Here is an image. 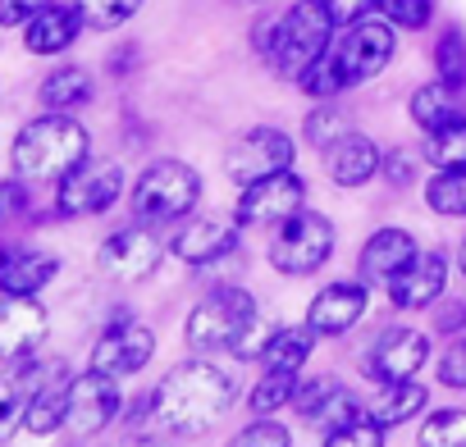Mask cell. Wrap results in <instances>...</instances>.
<instances>
[{
    "label": "cell",
    "instance_id": "cell-1",
    "mask_svg": "<svg viewBox=\"0 0 466 447\" xmlns=\"http://www.w3.org/2000/svg\"><path fill=\"white\" fill-rule=\"evenodd\" d=\"M228 406H233V379L215 361L192 356L151 388V429L169 438H192L206 433Z\"/></svg>",
    "mask_w": 466,
    "mask_h": 447
},
{
    "label": "cell",
    "instance_id": "cell-2",
    "mask_svg": "<svg viewBox=\"0 0 466 447\" xmlns=\"http://www.w3.org/2000/svg\"><path fill=\"white\" fill-rule=\"evenodd\" d=\"M92 142H87V128L74 119V114H56L46 110L42 119L24 124V133L15 137V151H10V164L19 178H65L69 169H78L87 160Z\"/></svg>",
    "mask_w": 466,
    "mask_h": 447
},
{
    "label": "cell",
    "instance_id": "cell-3",
    "mask_svg": "<svg viewBox=\"0 0 466 447\" xmlns=\"http://www.w3.org/2000/svg\"><path fill=\"white\" fill-rule=\"evenodd\" d=\"M257 329V297L248 288H215L206 293L183 329V343L192 356H238L243 338Z\"/></svg>",
    "mask_w": 466,
    "mask_h": 447
},
{
    "label": "cell",
    "instance_id": "cell-4",
    "mask_svg": "<svg viewBox=\"0 0 466 447\" xmlns=\"http://www.w3.org/2000/svg\"><path fill=\"white\" fill-rule=\"evenodd\" d=\"M329 37H334V15L320 5V0H298L289 15L270 19L266 60H270L279 74L302 78V74L329 51Z\"/></svg>",
    "mask_w": 466,
    "mask_h": 447
},
{
    "label": "cell",
    "instance_id": "cell-5",
    "mask_svg": "<svg viewBox=\"0 0 466 447\" xmlns=\"http://www.w3.org/2000/svg\"><path fill=\"white\" fill-rule=\"evenodd\" d=\"M201 201V178L183 160H156L142 169L133 187V214L137 224H178L197 210Z\"/></svg>",
    "mask_w": 466,
    "mask_h": 447
},
{
    "label": "cell",
    "instance_id": "cell-6",
    "mask_svg": "<svg viewBox=\"0 0 466 447\" xmlns=\"http://www.w3.org/2000/svg\"><path fill=\"white\" fill-rule=\"evenodd\" d=\"M334 256V224L316 210H298L279 224V238L270 243V265L279 274H316Z\"/></svg>",
    "mask_w": 466,
    "mask_h": 447
},
{
    "label": "cell",
    "instance_id": "cell-7",
    "mask_svg": "<svg viewBox=\"0 0 466 447\" xmlns=\"http://www.w3.org/2000/svg\"><path fill=\"white\" fill-rule=\"evenodd\" d=\"M293 160H298V146H293L289 133H279V128H248L238 142L224 151V174L238 187H248V183H261L270 174L293 169Z\"/></svg>",
    "mask_w": 466,
    "mask_h": 447
},
{
    "label": "cell",
    "instance_id": "cell-8",
    "mask_svg": "<svg viewBox=\"0 0 466 447\" xmlns=\"http://www.w3.org/2000/svg\"><path fill=\"white\" fill-rule=\"evenodd\" d=\"M124 397H119V379L106 370H87L78 379H69V402H65V429L74 438H96L115 415H119Z\"/></svg>",
    "mask_w": 466,
    "mask_h": 447
},
{
    "label": "cell",
    "instance_id": "cell-9",
    "mask_svg": "<svg viewBox=\"0 0 466 447\" xmlns=\"http://www.w3.org/2000/svg\"><path fill=\"white\" fill-rule=\"evenodd\" d=\"M119 192H124V169L115 160H83L60 178L56 205L65 214H101L119 201Z\"/></svg>",
    "mask_w": 466,
    "mask_h": 447
},
{
    "label": "cell",
    "instance_id": "cell-10",
    "mask_svg": "<svg viewBox=\"0 0 466 447\" xmlns=\"http://www.w3.org/2000/svg\"><path fill=\"white\" fill-rule=\"evenodd\" d=\"M160 256H165V247H160V238L151 233V224H128V229H115L106 243H101V270L110 274V279H119V283H142V279H151L156 274V265H160Z\"/></svg>",
    "mask_w": 466,
    "mask_h": 447
},
{
    "label": "cell",
    "instance_id": "cell-11",
    "mask_svg": "<svg viewBox=\"0 0 466 447\" xmlns=\"http://www.w3.org/2000/svg\"><path fill=\"white\" fill-rule=\"evenodd\" d=\"M51 333V315L37 297H19V293H0V361H24L33 356Z\"/></svg>",
    "mask_w": 466,
    "mask_h": 447
},
{
    "label": "cell",
    "instance_id": "cell-12",
    "mask_svg": "<svg viewBox=\"0 0 466 447\" xmlns=\"http://www.w3.org/2000/svg\"><path fill=\"white\" fill-rule=\"evenodd\" d=\"M307 201V183L284 169V174H270L261 183H248L243 196H238V224H252V229H261V224H284L289 214H298Z\"/></svg>",
    "mask_w": 466,
    "mask_h": 447
},
{
    "label": "cell",
    "instance_id": "cell-13",
    "mask_svg": "<svg viewBox=\"0 0 466 447\" xmlns=\"http://www.w3.org/2000/svg\"><path fill=\"white\" fill-rule=\"evenodd\" d=\"M334 55H339L343 74H348V87L352 83H370L393 60V24L389 19H357V24H348V37H343V46Z\"/></svg>",
    "mask_w": 466,
    "mask_h": 447
},
{
    "label": "cell",
    "instance_id": "cell-14",
    "mask_svg": "<svg viewBox=\"0 0 466 447\" xmlns=\"http://www.w3.org/2000/svg\"><path fill=\"white\" fill-rule=\"evenodd\" d=\"M151 356H156V333H151L147 324H137V320H115V324L96 338V347H92V370H106V374H115V379H128V374H137Z\"/></svg>",
    "mask_w": 466,
    "mask_h": 447
},
{
    "label": "cell",
    "instance_id": "cell-15",
    "mask_svg": "<svg viewBox=\"0 0 466 447\" xmlns=\"http://www.w3.org/2000/svg\"><path fill=\"white\" fill-rule=\"evenodd\" d=\"M443 283H448V256L443 252H416L398 270V279L389 283V297L402 311H425L443 297Z\"/></svg>",
    "mask_w": 466,
    "mask_h": 447
},
{
    "label": "cell",
    "instance_id": "cell-16",
    "mask_svg": "<svg viewBox=\"0 0 466 447\" xmlns=\"http://www.w3.org/2000/svg\"><path fill=\"white\" fill-rule=\"evenodd\" d=\"M430 361V338L416 329H384L380 343L370 347L366 374L389 383V379H416V370Z\"/></svg>",
    "mask_w": 466,
    "mask_h": 447
},
{
    "label": "cell",
    "instance_id": "cell-17",
    "mask_svg": "<svg viewBox=\"0 0 466 447\" xmlns=\"http://www.w3.org/2000/svg\"><path fill=\"white\" fill-rule=\"evenodd\" d=\"M366 302H370L366 283H329V288H320V293L311 297L307 324H311L320 338H339V333H348V329L366 315Z\"/></svg>",
    "mask_w": 466,
    "mask_h": 447
},
{
    "label": "cell",
    "instance_id": "cell-18",
    "mask_svg": "<svg viewBox=\"0 0 466 447\" xmlns=\"http://www.w3.org/2000/svg\"><path fill=\"white\" fill-rule=\"evenodd\" d=\"M233 247H238V229H233V224H219V219H187L169 243V252L183 265H215Z\"/></svg>",
    "mask_w": 466,
    "mask_h": 447
},
{
    "label": "cell",
    "instance_id": "cell-19",
    "mask_svg": "<svg viewBox=\"0 0 466 447\" xmlns=\"http://www.w3.org/2000/svg\"><path fill=\"white\" fill-rule=\"evenodd\" d=\"M46 374H51V365H42L33 356L15 361V370L0 374V442H5L28 420V406H33V397H37V388H42Z\"/></svg>",
    "mask_w": 466,
    "mask_h": 447
},
{
    "label": "cell",
    "instance_id": "cell-20",
    "mask_svg": "<svg viewBox=\"0 0 466 447\" xmlns=\"http://www.w3.org/2000/svg\"><path fill=\"white\" fill-rule=\"evenodd\" d=\"M60 274V261L42 247H5L0 252V293L37 297Z\"/></svg>",
    "mask_w": 466,
    "mask_h": 447
},
{
    "label": "cell",
    "instance_id": "cell-21",
    "mask_svg": "<svg viewBox=\"0 0 466 447\" xmlns=\"http://www.w3.org/2000/svg\"><path fill=\"white\" fill-rule=\"evenodd\" d=\"M411 256H416V243H411L407 229H375V233L366 238L361 256H357V270H361L366 283H393L398 270H402Z\"/></svg>",
    "mask_w": 466,
    "mask_h": 447
},
{
    "label": "cell",
    "instance_id": "cell-22",
    "mask_svg": "<svg viewBox=\"0 0 466 447\" xmlns=\"http://www.w3.org/2000/svg\"><path fill=\"white\" fill-rule=\"evenodd\" d=\"M83 28H87V24H83L78 5H56V0H51L37 19L24 24V46H28L33 55H60V51H69V46L78 42Z\"/></svg>",
    "mask_w": 466,
    "mask_h": 447
},
{
    "label": "cell",
    "instance_id": "cell-23",
    "mask_svg": "<svg viewBox=\"0 0 466 447\" xmlns=\"http://www.w3.org/2000/svg\"><path fill=\"white\" fill-rule=\"evenodd\" d=\"M325 164H329V178H334L339 187H361V183H370V178L380 174L384 155H380L375 137L348 133V137H339V142L325 151Z\"/></svg>",
    "mask_w": 466,
    "mask_h": 447
},
{
    "label": "cell",
    "instance_id": "cell-24",
    "mask_svg": "<svg viewBox=\"0 0 466 447\" xmlns=\"http://www.w3.org/2000/svg\"><path fill=\"white\" fill-rule=\"evenodd\" d=\"M425 402H430V392H425L416 379H389V383L380 388V397H375L366 411H370V420H375V424L393 429V424H407L411 415H420V411H425Z\"/></svg>",
    "mask_w": 466,
    "mask_h": 447
},
{
    "label": "cell",
    "instance_id": "cell-25",
    "mask_svg": "<svg viewBox=\"0 0 466 447\" xmlns=\"http://www.w3.org/2000/svg\"><path fill=\"white\" fill-rule=\"evenodd\" d=\"M65 402H69V374H65L60 365H51V374L42 379V388H37V397H33V406H28L24 429L37 433V438L65 429Z\"/></svg>",
    "mask_w": 466,
    "mask_h": 447
},
{
    "label": "cell",
    "instance_id": "cell-26",
    "mask_svg": "<svg viewBox=\"0 0 466 447\" xmlns=\"http://www.w3.org/2000/svg\"><path fill=\"white\" fill-rule=\"evenodd\" d=\"M37 96H42L46 110H56V114H74V110H83V105L92 101V78H87V69L65 65V69H56V74L42 83Z\"/></svg>",
    "mask_w": 466,
    "mask_h": 447
},
{
    "label": "cell",
    "instance_id": "cell-27",
    "mask_svg": "<svg viewBox=\"0 0 466 447\" xmlns=\"http://www.w3.org/2000/svg\"><path fill=\"white\" fill-rule=\"evenodd\" d=\"M316 338H320V333H316L311 324L275 329V333L266 338V347H261V361H266V365H279V370H302V361L311 356Z\"/></svg>",
    "mask_w": 466,
    "mask_h": 447
},
{
    "label": "cell",
    "instance_id": "cell-28",
    "mask_svg": "<svg viewBox=\"0 0 466 447\" xmlns=\"http://www.w3.org/2000/svg\"><path fill=\"white\" fill-rule=\"evenodd\" d=\"M411 119H416L425 133H434V128L461 119L457 92H452L448 83H425V87H416V92H411Z\"/></svg>",
    "mask_w": 466,
    "mask_h": 447
},
{
    "label": "cell",
    "instance_id": "cell-29",
    "mask_svg": "<svg viewBox=\"0 0 466 447\" xmlns=\"http://www.w3.org/2000/svg\"><path fill=\"white\" fill-rule=\"evenodd\" d=\"M425 201H430V210H439V214L466 219V164L439 169V174L430 178V187H425Z\"/></svg>",
    "mask_w": 466,
    "mask_h": 447
},
{
    "label": "cell",
    "instance_id": "cell-30",
    "mask_svg": "<svg viewBox=\"0 0 466 447\" xmlns=\"http://www.w3.org/2000/svg\"><path fill=\"white\" fill-rule=\"evenodd\" d=\"M293 392H298V370H279V365H266V374L257 379V388L248 392V402H252V411L270 415V411L289 406V402H293Z\"/></svg>",
    "mask_w": 466,
    "mask_h": 447
},
{
    "label": "cell",
    "instance_id": "cell-31",
    "mask_svg": "<svg viewBox=\"0 0 466 447\" xmlns=\"http://www.w3.org/2000/svg\"><path fill=\"white\" fill-rule=\"evenodd\" d=\"M434 74L439 83H448L452 92L466 87V33L461 28H443L439 46H434Z\"/></svg>",
    "mask_w": 466,
    "mask_h": 447
},
{
    "label": "cell",
    "instance_id": "cell-32",
    "mask_svg": "<svg viewBox=\"0 0 466 447\" xmlns=\"http://www.w3.org/2000/svg\"><path fill=\"white\" fill-rule=\"evenodd\" d=\"M352 133V124H348V114L334 105V101H320L311 114H307V124H302V137L316 146V151H329L339 137H348Z\"/></svg>",
    "mask_w": 466,
    "mask_h": 447
},
{
    "label": "cell",
    "instance_id": "cell-33",
    "mask_svg": "<svg viewBox=\"0 0 466 447\" xmlns=\"http://www.w3.org/2000/svg\"><path fill=\"white\" fill-rule=\"evenodd\" d=\"M425 160H434L439 169L466 164V119H452V124L434 128V133L425 137Z\"/></svg>",
    "mask_w": 466,
    "mask_h": 447
},
{
    "label": "cell",
    "instance_id": "cell-34",
    "mask_svg": "<svg viewBox=\"0 0 466 447\" xmlns=\"http://www.w3.org/2000/svg\"><path fill=\"white\" fill-rule=\"evenodd\" d=\"M298 83H302V92H307V96H316V101H334V96L348 87V74H343L339 55H329V51H325V55H320V60L298 78Z\"/></svg>",
    "mask_w": 466,
    "mask_h": 447
},
{
    "label": "cell",
    "instance_id": "cell-35",
    "mask_svg": "<svg viewBox=\"0 0 466 447\" xmlns=\"http://www.w3.org/2000/svg\"><path fill=\"white\" fill-rule=\"evenodd\" d=\"M366 415H370V411H366L352 392H343V388H339V392H334V397L311 415V420L320 424V442H325L329 433H339V429H348V424H357V420H366Z\"/></svg>",
    "mask_w": 466,
    "mask_h": 447
},
{
    "label": "cell",
    "instance_id": "cell-36",
    "mask_svg": "<svg viewBox=\"0 0 466 447\" xmlns=\"http://www.w3.org/2000/svg\"><path fill=\"white\" fill-rule=\"evenodd\" d=\"M420 442L425 447H466V411H457V406L434 411L420 429Z\"/></svg>",
    "mask_w": 466,
    "mask_h": 447
},
{
    "label": "cell",
    "instance_id": "cell-37",
    "mask_svg": "<svg viewBox=\"0 0 466 447\" xmlns=\"http://www.w3.org/2000/svg\"><path fill=\"white\" fill-rule=\"evenodd\" d=\"M74 5L87 28H119L142 10V0H74Z\"/></svg>",
    "mask_w": 466,
    "mask_h": 447
},
{
    "label": "cell",
    "instance_id": "cell-38",
    "mask_svg": "<svg viewBox=\"0 0 466 447\" xmlns=\"http://www.w3.org/2000/svg\"><path fill=\"white\" fill-rule=\"evenodd\" d=\"M380 5V15L389 19V24H398V28H425L430 24V0H375Z\"/></svg>",
    "mask_w": 466,
    "mask_h": 447
},
{
    "label": "cell",
    "instance_id": "cell-39",
    "mask_svg": "<svg viewBox=\"0 0 466 447\" xmlns=\"http://www.w3.org/2000/svg\"><path fill=\"white\" fill-rule=\"evenodd\" d=\"M325 442H329V447H380V442H384V424H375V420L366 415V420H357V424L329 433Z\"/></svg>",
    "mask_w": 466,
    "mask_h": 447
},
{
    "label": "cell",
    "instance_id": "cell-40",
    "mask_svg": "<svg viewBox=\"0 0 466 447\" xmlns=\"http://www.w3.org/2000/svg\"><path fill=\"white\" fill-rule=\"evenodd\" d=\"M334 392H339V383H334V379H311V383H298V392H293V406H298V411L311 420V415H316V411H320V406L334 397Z\"/></svg>",
    "mask_w": 466,
    "mask_h": 447
},
{
    "label": "cell",
    "instance_id": "cell-41",
    "mask_svg": "<svg viewBox=\"0 0 466 447\" xmlns=\"http://www.w3.org/2000/svg\"><path fill=\"white\" fill-rule=\"evenodd\" d=\"M238 447H252V442H270V447H289L293 442V433L284 429V424H275V420H257V424H248L238 438H233Z\"/></svg>",
    "mask_w": 466,
    "mask_h": 447
},
{
    "label": "cell",
    "instance_id": "cell-42",
    "mask_svg": "<svg viewBox=\"0 0 466 447\" xmlns=\"http://www.w3.org/2000/svg\"><path fill=\"white\" fill-rule=\"evenodd\" d=\"M439 383L466 388V343H452V347L439 356Z\"/></svg>",
    "mask_w": 466,
    "mask_h": 447
},
{
    "label": "cell",
    "instance_id": "cell-43",
    "mask_svg": "<svg viewBox=\"0 0 466 447\" xmlns=\"http://www.w3.org/2000/svg\"><path fill=\"white\" fill-rule=\"evenodd\" d=\"M46 5H51V0H0V24H5V28H24Z\"/></svg>",
    "mask_w": 466,
    "mask_h": 447
},
{
    "label": "cell",
    "instance_id": "cell-44",
    "mask_svg": "<svg viewBox=\"0 0 466 447\" xmlns=\"http://www.w3.org/2000/svg\"><path fill=\"white\" fill-rule=\"evenodd\" d=\"M380 174H384L393 187H407V183H411V174H416V155H411V151H393V155H384Z\"/></svg>",
    "mask_w": 466,
    "mask_h": 447
},
{
    "label": "cell",
    "instance_id": "cell-45",
    "mask_svg": "<svg viewBox=\"0 0 466 447\" xmlns=\"http://www.w3.org/2000/svg\"><path fill=\"white\" fill-rule=\"evenodd\" d=\"M434 329H439V333H461V329H466V302H439Z\"/></svg>",
    "mask_w": 466,
    "mask_h": 447
},
{
    "label": "cell",
    "instance_id": "cell-46",
    "mask_svg": "<svg viewBox=\"0 0 466 447\" xmlns=\"http://www.w3.org/2000/svg\"><path fill=\"white\" fill-rule=\"evenodd\" d=\"M24 205H28V192H24V183H15V178H5V183H0V224H5V219H15Z\"/></svg>",
    "mask_w": 466,
    "mask_h": 447
},
{
    "label": "cell",
    "instance_id": "cell-47",
    "mask_svg": "<svg viewBox=\"0 0 466 447\" xmlns=\"http://www.w3.org/2000/svg\"><path fill=\"white\" fill-rule=\"evenodd\" d=\"M320 5L334 15V24H357V19H366V10L375 0H320Z\"/></svg>",
    "mask_w": 466,
    "mask_h": 447
},
{
    "label": "cell",
    "instance_id": "cell-48",
    "mask_svg": "<svg viewBox=\"0 0 466 447\" xmlns=\"http://www.w3.org/2000/svg\"><path fill=\"white\" fill-rule=\"evenodd\" d=\"M457 265H461V274H466V238H461V252H457Z\"/></svg>",
    "mask_w": 466,
    "mask_h": 447
}]
</instances>
